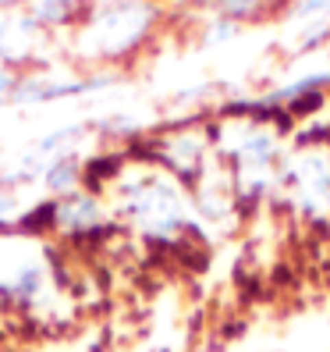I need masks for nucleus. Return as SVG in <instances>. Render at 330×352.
<instances>
[{
    "mask_svg": "<svg viewBox=\"0 0 330 352\" xmlns=\"http://www.w3.org/2000/svg\"><path fill=\"white\" fill-rule=\"evenodd\" d=\"M22 4H32V0H0V11H11V8H22Z\"/></svg>",
    "mask_w": 330,
    "mask_h": 352,
    "instance_id": "obj_8",
    "label": "nucleus"
},
{
    "mask_svg": "<svg viewBox=\"0 0 330 352\" xmlns=\"http://www.w3.org/2000/svg\"><path fill=\"white\" fill-rule=\"evenodd\" d=\"M121 4H125V0H121Z\"/></svg>",
    "mask_w": 330,
    "mask_h": 352,
    "instance_id": "obj_10",
    "label": "nucleus"
},
{
    "mask_svg": "<svg viewBox=\"0 0 330 352\" xmlns=\"http://www.w3.org/2000/svg\"><path fill=\"white\" fill-rule=\"evenodd\" d=\"M11 214H14V196L0 189V228H4V224L11 221Z\"/></svg>",
    "mask_w": 330,
    "mask_h": 352,
    "instance_id": "obj_7",
    "label": "nucleus"
},
{
    "mask_svg": "<svg viewBox=\"0 0 330 352\" xmlns=\"http://www.w3.org/2000/svg\"><path fill=\"white\" fill-rule=\"evenodd\" d=\"M4 68H11V65H4V60H0V72H4Z\"/></svg>",
    "mask_w": 330,
    "mask_h": 352,
    "instance_id": "obj_9",
    "label": "nucleus"
},
{
    "mask_svg": "<svg viewBox=\"0 0 330 352\" xmlns=\"http://www.w3.org/2000/svg\"><path fill=\"white\" fill-rule=\"evenodd\" d=\"M103 228V206L93 192H71L54 199V232L68 239H86Z\"/></svg>",
    "mask_w": 330,
    "mask_h": 352,
    "instance_id": "obj_4",
    "label": "nucleus"
},
{
    "mask_svg": "<svg viewBox=\"0 0 330 352\" xmlns=\"http://www.w3.org/2000/svg\"><path fill=\"white\" fill-rule=\"evenodd\" d=\"M82 178H86V168H82V160L75 153H60V157H54L43 168V185L54 192V199L78 192Z\"/></svg>",
    "mask_w": 330,
    "mask_h": 352,
    "instance_id": "obj_5",
    "label": "nucleus"
},
{
    "mask_svg": "<svg viewBox=\"0 0 330 352\" xmlns=\"http://www.w3.org/2000/svg\"><path fill=\"white\" fill-rule=\"evenodd\" d=\"M89 11L86 0H32L29 18L36 29H57V25H71L75 18Z\"/></svg>",
    "mask_w": 330,
    "mask_h": 352,
    "instance_id": "obj_6",
    "label": "nucleus"
},
{
    "mask_svg": "<svg viewBox=\"0 0 330 352\" xmlns=\"http://www.w3.org/2000/svg\"><path fill=\"white\" fill-rule=\"evenodd\" d=\"M153 14L156 11L150 4H135V0L107 8L103 14H96L89 25H82V32H78L82 57H121V54H128L139 39L146 36Z\"/></svg>",
    "mask_w": 330,
    "mask_h": 352,
    "instance_id": "obj_2",
    "label": "nucleus"
},
{
    "mask_svg": "<svg viewBox=\"0 0 330 352\" xmlns=\"http://www.w3.org/2000/svg\"><path fill=\"white\" fill-rule=\"evenodd\" d=\"M0 302L43 317L57 302V263L43 235L0 228Z\"/></svg>",
    "mask_w": 330,
    "mask_h": 352,
    "instance_id": "obj_1",
    "label": "nucleus"
},
{
    "mask_svg": "<svg viewBox=\"0 0 330 352\" xmlns=\"http://www.w3.org/2000/svg\"><path fill=\"white\" fill-rule=\"evenodd\" d=\"M132 221L146 235H174L181 228V196L163 182H142L125 199Z\"/></svg>",
    "mask_w": 330,
    "mask_h": 352,
    "instance_id": "obj_3",
    "label": "nucleus"
}]
</instances>
